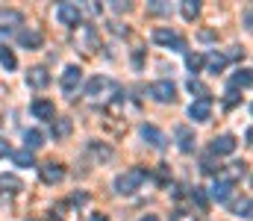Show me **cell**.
Here are the masks:
<instances>
[{
  "mask_svg": "<svg viewBox=\"0 0 253 221\" xmlns=\"http://www.w3.org/2000/svg\"><path fill=\"white\" fill-rule=\"evenodd\" d=\"M24 142H27V150L33 153L36 147H42V142H44V136H42L39 130H27V133H24Z\"/></svg>",
  "mask_w": 253,
  "mask_h": 221,
  "instance_id": "20",
  "label": "cell"
},
{
  "mask_svg": "<svg viewBox=\"0 0 253 221\" xmlns=\"http://www.w3.org/2000/svg\"><path fill=\"white\" fill-rule=\"evenodd\" d=\"M191 201H194L200 210H206V207H209V198H206V192H203V189H197V186L191 189Z\"/></svg>",
  "mask_w": 253,
  "mask_h": 221,
  "instance_id": "26",
  "label": "cell"
},
{
  "mask_svg": "<svg viewBox=\"0 0 253 221\" xmlns=\"http://www.w3.org/2000/svg\"><path fill=\"white\" fill-rule=\"evenodd\" d=\"M12 159H15V165H21V168H30V165H33V153H30V150H18V153H12Z\"/></svg>",
  "mask_w": 253,
  "mask_h": 221,
  "instance_id": "24",
  "label": "cell"
},
{
  "mask_svg": "<svg viewBox=\"0 0 253 221\" xmlns=\"http://www.w3.org/2000/svg\"><path fill=\"white\" fill-rule=\"evenodd\" d=\"M180 12H183V18H186V21H194V18H197V12H200V6H197L194 0H183Z\"/></svg>",
  "mask_w": 253,
  "mask_h": 221,
  "instance_id": "22",
  "label": "cell"
},
{
  "mask_svg": "<svg viewBox=\"0 0 253 221\" xmlns=\"http://www.w3.org/2000/svg\"><path fill=\"white\" fill-rule=\"evenodd\" d=\"M24 24V15L18 9H0V30H15Z\"/></svg>",
  "mask_w": 253,
  "mask_h": 221,
  "instance_id": "13",
  "label": "cell"
},
{
  "mask_svg": "<svg viewBox=\"0 0 253 221\" xmlns=\"http://www.w3.org/2000/svg\"><path fill=\"white\" fill-rule=\"evenodd\" d=\"M224 65H227V56H224V53H212V56H209V71L212 74H221Z\"/></svg>",
  "mask_w": 253,
  "mask_h": 221,
  "instance_id": "23",
  "label": "cell"
},
{
  "mask_svg": "<svg viewBox=\"0 0 253 221\" xmlns=\"http://www.w3.org/2000/svg\"><path fill=\"white\" fill-rule=\"evenodd\" d=\"M106 88H112V83H109L106 77H94V80H88V86H85L88 97H97V94H103Z\"/></svg>",
  "mask_w": 253,
  "mask_h": 221,
  "instance_id": "16",
  "label": "cell"
},
{
  "mask_svg": "<svg viewBox=\"0 0 253 221\" xmlns=\"http://www.w3.org/2000/svg\"><path fill=\"white\" fill-rule=\"evenodd\" d=\"M233 177H221V180H215L212 183V189H209V201H218V204H224V201H230V195H233Z\"/></svg>",
  "mask_w": 253,
  "mask_h": 221,
  "instance_id": "3",
  "label": "cell"
},
{
  "mask_svg": "<svg viewBox=\"0 0 253 221\" xmlns=\"http://www.w3.org/2000/svg\"><path fill=\"white\" fill-rule=\"evenodd\" d=\"M141 221H159V219H156V216H144Z\"/></svg>",
  "mask_w": 253,
  "mask_h": 221,
  "instance_id": "36",
  "label": "cell"
},
{
  "mask_svg": "<svg viewBox=\"0 0 253 221\" xmlns=\"http://www.w3.org/2000/svg\"><path fill=\"white\" fill-rule=\"evenodd\" d=\"M30 112H33L39 121H53V115H56L53 100H47V97H36V100L30 103Z\"/></svg>",
  "mask_w": 253,
  "mask_h": 221,
  "instance_id": "7",
  "label": "cell"
},
{
  "mask_svg": "<svg viewBox=\"0 0 253 221\" xmlns=\"http://www.w3.org/2000/svg\"><path fill=\"white\" fill-rule=\"evenodd\" d=\"M233 150H236V136H230V133L215 136L212 145H209V153H212V156H230Z\"/></svg>",
  "mask_w": 253,
  "mask_h": 221,
  "instance_id": "6",
  "label": "cell"
},
{
  "mask_svg": "<svg viewBox=\"0 0 253 221\" xmlns=\"http://www.w3.org/2000/svg\"><path fill=\"white\" fill-rule=\"evenodd\" d=\"M91 221H109V219H106V216H100V213H97V216H91Z\"/></svg>",
  "mask_w": 253,
  "mask_h": 221,
  "instance_id": "35",
  "label": "cell"
},
{
  "mask_svg": "<svg viewBox=\"0 0 253 221\" xmlns=\"http://www.w3.org/2000/svg\"><path fill=\"white\" fill-rule=\"evenodd\" d=\"M71 130H74V121H71V118H56L53 127H50L53 139H65V136H71Z\"/></svg>",
  "mask_w": 253,
  "mask_h": 221,
  "instance_id": "17",
  "label": "cell"
},
{
  "mask_svg": "<svg viewBox=\"0 0 253 221\" xmlns=\"http://www.w3.org/2000/svg\"><path fill=\"white\" fill-rule=\"evenodd\" d=\"M6 153H9V145H6V142H3V139H0V159H3V156H6Z\"/></svg>",
  "mask_w": 253,
  "mask_h": 221,
  "instance_id": "34",
  "label": "cell"
},
{
  "mask_svg": "<svg viewBox=\"0 0 253 221\" xmlns=\"http://www.w3.org/2000/svg\"><path fill=\"white\" fill-rule=\"evenodd\" d=\"M80 83H83V68L80 65H68L62 74V91L65 94H74Z\"/></svg>",
  "mask_w": 253,
  "mask_h": 221,
  "instance_id": "8",
  "label": "cell"
},
{
  "mask_svg": "<svg viewBox=\"0 0 253 221\" xmlns=\"http://www.w3.org/2000/svg\"><path fill=\"white\" fill-rule=\"evenodd\" d=\"M174 136H177V142H180V150H183V153H191V150H194V130H191V127L180 124V127L174 130Z\"/></svg>",
  "mask_w": 253,
  "mask_h": 221,
  "instance_id": "14",
  "label": "cell"
},
{
  "mask_svg": "<svg viewBox=\"0 0 253 221\" xmlns=\"http://www.w3.org/2000/svg\"><path fill=\"white\" fill-rule=\"evenodd\" d=\"M144 180H147V171L144 168H126L124 174L115 177V192L118 195H135Z\"/></svg>",
  "mask_w": 253,
  "mask_h": 221,
  "instance_id": "1",
  "label": "cell"
},
{
  "mask_svg": "<svg viewBox=\"0 0 253 221\" xmlns=\"http://www.w3.org/2000/svg\"><path fill=\"white\" fill-rule=\"evenodd\" d=\"M171 221H197V216L186 213V210H177V213H171Z\"/></svg>",
  "mask_w": 253,
  "mask_h": 221,
  "instance_id": "30",
  "label": "cell"
},
{
  "mask_svg": "<svg viewBox=\"0 0 253 221\" xmlns=\"http://www.w3.org/2000/svg\"><path fill=\"white\" fill-rule=\"evenodd\" d=\"M47 83H50V74H47L44 65H36V68L27 71V86H30V88H44Z\"/></svg>",
  "mask_w": 253,
  "mask_h": 221,
  "instance_id": "10",
  "label": "cell"
},
{
  "mask_svg": "<svg viewBox=\"0 0 253 221\" xmlns=\"http://www.w3.org/2000/svg\"><path fill=\"white\" fill-rule=\"evenodd\" d=\"M203 62H206V59H203L200 53H189V56H186V65H189V71H194V74L203 68Z\"/></svg>",
  "mask_w": 253,
  "mask_h": 221,
  "instance_id": "27",
  "label": "cell"
},
{
  "mask_svg": "<svg viewBox=\"0 0 253 221\" xmlns=\"http://www.w3.org/2000/svg\"><path fill=\"white\" fill-rule=\"evenodd\" d=\"M153 42L156 44H165V47H174V50H186V42L174 30H168V27H156L153 30Z\"/></svg>",
  "mask_w": 253,
  "mask_h": 221,
  "instance_id": "2",
  "label": "cell"
},
{
  "mask_svg": "<svg viewBox=\"0 0 253 221\" xmlns=\"http://www.w3.org/2000/svg\"><path fill=\"white\" fill-rule=\"evenodd\" d=\"M224 103H227V106H236V103H239V91H236V88H227V97H224Z\"/></svg>",
  "mask_w": 253,
  "mask_h": 221,
  "instance_id": "32",
  "label": "cell"
},
{
  "mask_svg": "<svg viewBox=\"0 0 253 221\" xmlns=\"http://www.w3.org/2000/svg\"><path fill=\"white\" fill-rule=\"evenodd\" d=\"M42 180H44L47 186H56V183H62V180H65L62 165H56V162H47V165H42Z\"/></svg>",
  "mask_w": 253,
  "mask_h": 221,
  "instance_id": "12",
  "label": "cell"
},
{
  "mask_svg": "<svg viewBox=\"0 0 253 221\" xmlns=\"http://www.w3.org/2000/svg\"><path fill=\"white\" fill-rule=\"evenodd\" d=\"M150 12H156V15H162V12H168V6H165L162 0H156V3H150Z\"/></svg>",
  "mask_w": 253,
  "mask_h": 221,
  "instance_id": "33",
  "label": "cell"
},
{
  "mask_svg": "<svg viewBox=\"0 0 253 221\" xmlns=\"http://www.w3.org/2000/svg\"><path fill=\"white\" fill-rule=\"evenodd\" d=\"M71 204H74V207H83V204H88V195H85V192H74V195H71Z\"/></svg>",
  "mask_w": 253,
  "mask_h": 221,
  "instance_id": "31",
  "label": "cell"
},
{
  "mask_svg": "<svg viewBox=\"0 0 253 221\" xmlns=\"http://www.w3.org/2000/svg\"><path fill=\"white\" fill-rule=\"evenodd\" d=\"M80 18H83V12H80L77 3H59V6H56V21L65 24V27H77Z\"/></svg>",
  "mask_w": 253,
  "mask_h": 221,
  "instance_id": "4",
  "label": "cell"
},
{
  "mask_svg": "<svg viewBox=\"0 0 253 221\" xmlns=\"http://www.w3.org/2000/svg\"><path fill=\"white\" fill-rule=\"evenodd\" d=\"M0 192H9V195L21 192V180L15 174H0Z\"/></svg>",
  "mask_w": 253,
  "mask_h": 221,
  "instance_id": "19",
  "label": "cell"
},
{
  "mask_svg": "<svg viewBox=\"0 0 253 221\" xmlns=\"http://www.w3.org/2000/svg\"><path fill=\"white\" fill-rule=\"evenodd\" d=\"M189 91L191 94H200V97H209V94H206V86H203L200 80H189Z\"/></svg>",
  "mask_w": 253,
  "mask_h": 221,
  "instance_id": "28",
  "label": "cell"
},
{
  "mask_svg": "<svg viewBox=\"0 0 253 221\" xmlns=\"http://www.w3.org/2000/svg\"><path fill=\"white\" fill-rule=\"evenodd\" d=\"M18 42H21L24 47L36 50V47H42V44H44V33H42V30H24V33L18 36Z\"/></svg>",
  "mask_w": 253,
  "mask_h": 221,
  "instance_id": "15",
  "label": "cell"
},
{
  "mask_svg": "<svg viewBox=\"0 0 253 221\" xmlns=\"http://www.w3.org/2000/svg\"><path fill=\"white\" fill-rule=\"evenodd\" d=\"M0 65H3L6 71H15V68H18V59H15V53H12L9 47H0Z\"/></svg>",
  "mask_w": 253,
  "mask_h": 221,
  "instance_id": "21",
  "label": "cell"
},
{
  "mask_svg": "<svg viewBox=\"0 0 253 221\" xmlns=\"http://www.w3.org/2000/svg\"><path fill=\"white\" fill-rule=\"evenodd\" d=\"M209 115H212V100H209V97H197L189 106L191 121H209Z\"/></svg>",
  "mask_w": 253,
  "mask_h": 221,
  "instance_id": "9",
  "label": "cell"
},
{
  "mask_svg": "<svg viewBox=\"0 0 253 221\" xmlns=\"http://www.w3.org/2000/svg\"><path fill=\"white\" fill-rule=\"evenodd\" d=\"M150 94H153L159 103H171V100H177V86H174L171 80H159V83L150 86Z\"/></svg>",
  "mask_w": 253,
  "mask_h": 221,
  "instance_id": "5",
  "label": "cell"
},
{
  "mask_svg": "<svg viewBox=\"0 0 253 221\" xmlns=\"http://www.w3.org/2000/svg\"><path fill=\"white\" fill-rule=\"evenodd\" d=\"M251 86V68H239V71L233 74V80H230V88H248Z\"/></svg>",
  "mask_w": 253,
  "mask_h": 221,
  "instance_id": "18",
  "label": "cell"
},
{
  "mask_svg": "<svg viewBox=\"0 0 253 221\" xmlns=\"http://www.w3.org/2000/svg\"><path fill=\"white\" fill-rule=\"evenodd\" d=\"M141 139L147 142V145H153V147H165V133L159 130V127H153V124H141Z\"/></svg>",
  "mask_w": 253,
  "mask_h": 221,
  "instance_id": "11",
  "label": "cell"
},
{
  "mask_svg": "<svg viewBox=\"0 0 253 221\" xmlns=\"http://www.w3.org/2000/svg\"><path fill=\"white\" fill-rule=\"evenodd\" d=\"M91 153H94L97 159H112V150H109V147H97V142H91Z\"/></svg>",
  "mask_w": 253,
  "mask_h": 221,
  "instance_id": "29",
  "label": "cell"
},
{
  "mask_svg": "<svg viewBox=\"0 0 253 221\" xmlns=\"http://www.w3.org/2000/svg\"><path fill=\"white\" fill-rule=\"evenodd\" d=\"M233 213H239L242 219H251V198H242L233 204Z\"/></svg>",
  "mask_w": 253,
  "mask_h": 221,
  "instance_id": "25",
  "label": "cell"
}]
</instances>
